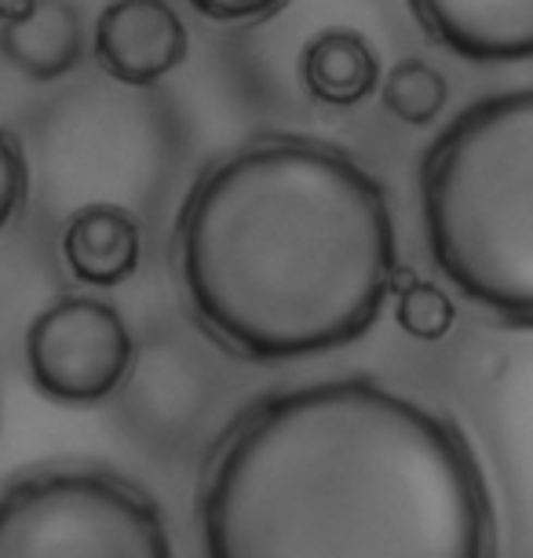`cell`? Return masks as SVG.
<instances>
[{
  "instance_id": "obj_10",
  "label": "cell",
  "mask_w": 533,
  "mask_h": 558,
  "mask_svg": "<svg viewBox=\"0 0 533 558\" xmlns=\"http://www.w3.org/2000/svg\"><path fill=\"white\" fill-rule=\"evenodd\" d=\"M300 81L307 96L326 107H359L380 88V56L359 29H322L300 51Z\"/></svg>"
},
{
  "instance_id": "obj_9",
  "label": "cell",
  "mask_w": 533,
  "mask_h": 558,
  "mask_svg": "<svg viewBox=\"0 0 533 558\" xmlns=\"http://www.w3.org/2000/svg\"><path fill=\"white\" fill-rule=\"evenodd\" d=\"M143 256V230L129 208L96 202L73 213L62 230V259L88 289H113L129 281Z\"/></svg>"
},
{
  "instance_id": "obj_12",
  "label": "cell",
  "mask_w": 533,
  "mask_h": 558,
  "mask_svg": "<svg viewBox=\"0 0 533 558\" xmlns=\"http://www.w3.org/2000/svg\"><path fill=\"white\" fill-rule=\"evenodd\" d=\"M395 322L402 332H410L413 340L435 343L443 336L453 332L457 325V307L449 300L446 289H438L435 281H410L395 296Z\"/></svg>"
},
{
  "instance_id": "obj_4",
  "label": "cell",
  "mask_w": 533,
  "mask_h": 558,
  "mask_svg": "<svg viewBox=\"0 0 533 558\" xmlns=\"http://www.w3.org/2000/svg\"><path fill=\"white\" fill-rule=\"evenodd\" d=\"M0 558H175L140 486L107 471H40L0 493Z\"/></svg>"
},
{
  "instance_id": "obj_3",
  "label": "cell",
  "mask_w": 533,
  "mask_h": 558,
  "mask_svg": "<svg viewBox=\"0 0 533 558\" xmlns=\"http://www.w3.org/2000/svg\"><path fill=\"white\" fill-rule=\"evenodd\" d=\"M438 270L508 325H533V88L479 99L421 161Z\"/></svg>"
},
{
  "instance_id": "obj_14",
  "label": "cell",
  "mask_w": 533,
  "mask_h": 558,
  "mask_svg": "<svg viewBox=\"0 0 533 558\" xmlns=\"http://www.w3.org/2000/svg\"><path fill=\"white\" fill-rule=\"evenodd\" d=\"M286 4L275 0H194V12L223 26H256L275 19Z\"/></svg>"
},
{
  "instance_id": "obj_13",
  "label": "cell",
  "mask_w": 533,
  "mask_h": 558,
  "mask_svg": "<svg viewBox=\"0 0 533 558\" xmlns=\"http://www.w3.org/2000/svg\"><path fill=\"white\" fill-rule=\"evenodd\" d=\"M26 186H29V168H26L23 143L0 124V234L15 219L19 205L26 197Z\"/></svg>"
},
{
  "instance_id": "obj_5",
  "label": "cell",
  "mask_w": 533,
  "mask_h": 558,
  "mask_svg": "<svg viewBox=\"0 0 533 558\" xmlns=\"http://www.w3.org/2000/svg\"><path fill=\"white\" fill-rule=\"evenodd\" d=\"M135 340L118 307L96 296H70L40 311L26 329V368L45 398L96 405L129 380Z\"/></svg>"
},
{
  "instance_id": "obj_11",
  "label": "cell",
  "mask_w": 533,
  "mask_h": 558,
  "mask_svg": "<svg viewBox=\"0 0 533 558\" xmlns=\"http://www.w3.org/2000/svg\"><path fill=\"white\" fill-rule=\"evenodd\" d=\"M380 99L391 118L424 129V124H432L435 118H443V110L449 102V84L432 62L399 59L388 77L380 81Z\"/></svg>"
},
{
  "instance_id": "obj_1",
  "label": "cell",
  "mask_w": 533,
  "mask_h": 558,
  "mask_svg": "<svg viewBox=\"0 0 533 558\" xmlns=\"http://www.w3.org/2000/svg\"><path fill=\"white\" fill-rule=\"evenodd\" d=\"M208 558H489L472 441L446 413L343 376L267 398L202 497Z\"/></svg>"
},
{
  "instance_id": "obj_6",
  "label": "cell",
  "mask_w": 533,
  "mask_h": 558,
  "mask_svg": "<svg viewBox=\"0 0 533 558\" xmlns=\"http://www.w3.org/2000/svg\"><path fill=\"white\" fill-rule=\"evenodd\" d=\"M191 37L180 12L165 0H121L99 12L96 59L113 81L146 88L180 66Z\"/></svg>"
},
{
  "instance_id": "obj_7",
  "label": "cell",
  "mask_w": 533,
  "mask_h": 558,
  "mask_svg": "<svg viewBox=\"0 0 533 558\" xmlns=\"http://www.w3.org/2000/svg\"><path fill=\"white\" fill-rule=\"evenodd\" d=\"M413 19L468 62L533 56V0H413Z\"/></svg>"
},
{
  "instance_id": "obj_8",
  "label": "cell",
  "mask_w": 533,
  "mask_h": 558,
  "mask_svg": "<svg viewBox=\"0 0 533 558\" xmlns=\"http://www.w3.org/2000/svg\"><path fill=\"white\" fill-rule=\"evenodd\" d=\"M0 56L34 81H56L85 59V23L66 0L0 4Z\"/></svg>"
},
{
  "instance_id": "obj_2",
  "label": "cell",
  "mask_w": 533,
  "mask_h": 558,
  "mask_svg": "<svg viewBox=\"0 0 533 558\" xmlns=\"http://www.w3.org/2000/svg\"><path fill=\"white\" fill-rule=\"evenodd\" d=\"M175 248L197 322L253 362L354 343L399 278L380 179L303 135H264L208 168L183 202Z\"/></svg>"
}]
</instances>
